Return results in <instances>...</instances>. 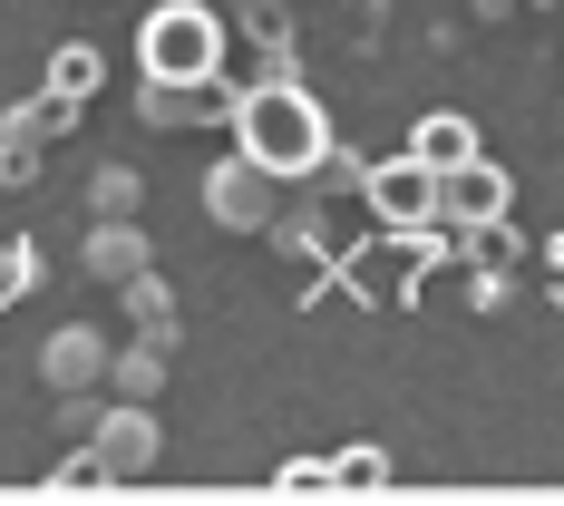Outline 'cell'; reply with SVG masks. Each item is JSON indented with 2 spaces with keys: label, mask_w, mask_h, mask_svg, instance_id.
Segmentation results:
<instances>
[{
  "label": "cell",
  "mask_w": 564,
  "mask_h": 506,
  "mask_svg": "<svg viewBox=\"0 0 564 506\" xmlns=\"http://www.w3.org/2000/svg\"><path fill=\"white\" fill-rule=\"evenodd\" d=\"M234 147L302 185V175L322 166L332 127H322V108H312V88H302V78H253V88L234 98Z\"/></svg>",
  "instance_id": "6da1fadb"
},
{
  "label": "cell",
  "mask_w": 564,
  "mask_h": 506,
  "mask_svg": "<svg viewBox=\"0 0 564 506\" xmlns=\"http://www.w3.org/2000/svg\"><path fill=\"white\" fill-rule=\"evenodd\" d=\"M137 58H147V78H225V20L205 0H156Z\"/></svg>",
  "instance_id": "7a4b0ae2"
},
{
  "label": "cell",
  "mask_w": 564,
  "mask_h": 506,
  "mask_svg": "<svg viewBox=\"0 0 564 506\" xmlns=\"http://www.w3.org/2000/svg\"><path fill=\"white\" fill-rule=\"evenodd\" d=\"M282 185H292V175H273L263 157H243V147H234L225 166L205 175V215H215L225 234H273V225H282Z\"/></svg>",
  "instance_id": "3957f363"
},
{
  "label": "cell",
  "mask_w": 564,
  "mask_h": 506,
  "mask_svg": "<svg viewBox=\"0 0 564 506\" xmlns=\"http://www.w3.org/2000/svg\"><path fill=\"white\" fill-rule=\"evenodd\" d=\"M370 215H380V234H419L429 215H438V166L419 157V147H399L390 166H370Z\"/></svg>",
  "instance_id": "277c9868"
},
{
  "label": "cell",
  "mask_w": 564,
  "mask_h": 506,
  "mask_svg": "<svg viewBox=\"0 0 564 506\" xmlns=\"http://www.w3.org/2000/svg\"><path fill=\"white\" fill-rule=\"evenodd\" d=\"M234 98L243 88H225V78H147V127H166V137H185V127H234Z\"/></svg>",
  "instance_id": "5b68a950"
},
{
  "label": "cell",
  "mask_w": 564,
  "mask_h": 506,
  "mask_svg": "<svg viewBox=\"0 0 564 506\" xmlns=\"http://www.w3.org/2000/svg\"><path fill=\"white\" fill-rule=\"evenodd\" d=\"M507 205H516V185H507V166H487V157H467V166L438 175V215H448V225H467V234L507 225Z\"/></svg>",
  "instance_id": "8992f818"
},
{
  "label": "cell",
  "mask_w": 564,
  "mask_h": 506,
  "mask_svg": "<svg viewBox=\"0 0 564 506\" xmlns=\"http://www.w3.org/2000/svg\"><path fill=\"white\" fill-rule=\"evenodd\" d=\"M108 360H117V341L98 332V322H68V332H50V341H40V380H50L58 399L98 390V380H108Z\"/></svg>",
  "instance_id": "52a82bcc"
},
{
  "label": "cell",
  "mask_w": 564,
  "mask_h": 506,
  "mask_svg": "<svg viewBox=\"0 0 564 506\" xmlns=\"http://www.w3.org/2000/svg\"><path fill=\"white\" fill-rule=\"evenodd\" d=\"M98 449H108L117 477H147L156 457H166V429H156V399H117V409H98V429H88Z\"/></svg>",
  "instance_id": "ba28073f"
},
{
  "label": "cell",
  "mask_w": 564,
  "mask_h": 506,
  "mask_svg": "<svg viewBox=\"0 0 564 506\" xmlns=\"http://www.w3.org/2000/svg\"><path fill=\"white\" fill-rule=\"evenodd\" d=\"M147 225L137 215H88V244H78V263H88V282H127V273H147Z\"/></svg>",
  "instance_id": "9c48e42d"
},
{
  "label": "cell",
  "mask_w": 564,
  "mask_h": 506,
  "mask_svg": "<svg viewBox=\"0 0 564 506\" xmlns=\"http://www.w3.org/2000/svg\"><path fill=\"white\" fill-rule=\"evenodd\" d=\"M117 312H127V332H147V341H166V351H175V282L127 273V282H117Z\"/></svg>",
  "instance_id": "30bf717a"
},
{
  "label": "cell",
  "mask_w": 564,
  "mask_h": 506,
  "mask_svg": "<svg viewBox=\"0 0 564 506\" xmlns=\"http://www.w3.org/2000/svg\"><path fill=\"white\" fill-rule=\"evenodd\" d=\"M108 380H117V399H156V390H166V341L137 332V341L108 360Z\"/></svg>",
  "instance_id": "8fae6325"
},
{
  "label": "cell",
  "mask_w": 564,
  "mask_h": 506,
  "mask_svg": "<svg viewBox=\"0 0 564 506\" xmlns=\"http://www.w3.org/2000/svg\"><path fill=\"white\" fill-rule=\"evenodd\" d=\"M409 147L448 175V166H467V157H477V127H467V117H419V127H409Z\"/></svg>",
  "instance_id": "7c38bea8"
},
{
  "label": "cell",
  "mask_w": 564,
  "mask_h": 506,
  "mask_svg": "<svg viewBox=\"0 0 564 506\" xmlns=\"http://www.w3.org/2000/svg\"><path fill=\"white\" fill-rule=\"evenodd\" d=\"M273 244H282V254H292V263H312V273H322V263H332V215H322V205H302V215L282 205Z\"/></svg>",
  "instance_id": "4fadbf2b"
},
{
  "label": "cell",
  "mask_w": 564,
  "mask_h": 506,
  "mask_svg": "<svg viewBox=\"0 0 564 506\" xmlns=\"http://www.w3.org/2000/svg\"><path fill=\"white\" fill-rule=\"evenodd\" d=\"M108 487H127V477L108 467V449H98V439H88L78 457H58V467H50V497H108Z\"/></svg>",
  "instance_id": "5bb4252c"
},
{
  "label": "cell",
  "mask_w": 564,
  "mask_h": 506,
  "mask_svg": "<svg viewBox=\"0 0 564 506\" xmlns=\"http://www.w3.org/2000/svg\"><path fill=\"white\" fill-rule=\"evenodd\" d=\"M40 147H50V137H40L30 117H0V185H40Z\"/></svg>",
  "instance_id": "9a60e30c"
},
{
  "label": "cell",
  "mask_w": 564,
  "mask_h": 506,
  "mask_svg": "<svg viewBox=\"0 0 564 506\" xmlns=\"http://www.w3.org/2000/svg\"><path fill=\"white\" fill-rule=\"evenodd\" d=\"M147 205V175L137 166H98L88 175V215H137Z\"/></svg>",
  "instance_id": "2e32d148"
},
{
  "label": "cell",
  "mask_w": 564,
  "mask_h": 506,
  "mask_svg": "<svg viewBox=\"0 0 564 506\" xmlns=\"http://www.w3.org/2000/svg\"><path fill=\"white\" fill-rule=\"evenodd\" d=\"M332 477H340V497H380L390 487V449H340Z\"/></svg>",
  "instance_id": "e0dca14e"
},
{
  "label": "cell",
  "mask_w": 564,
  "mask_h": 506,
  "mask_svg": "<svg viewBox=\"0 0 564 506\" xmlns=\"http://www.w3.org/2000/svg\"><path fill=\"white\" fill-rule=\"evenodd\" d=\"M273 497H340L332 457H282V467H273Z\"/></svg>",
  "instance_id": "ac0fdd59"
},
{
  "label": "cell",
  "mask_w": 564,
  "mask_h": 506,
  "mask_svg": "<svg viewBox=\"0 0 564 506\" xmlns=\"http://www.w3.org/2000/svg\"><path fill=\"white\" fill-rule=\"evenodd\" d=\"M98 78H108V58L88 50V40H68V50L50 58V88H68V98H88V88H98Z\"/></svg>",
  "instance_id": "d6986e66"
},
{
  "label": "cell",
  "mask_w": 564,
  "mask_h": 506,
  "mask_svg": "<svg viewBox=\"0 0 564 506\" xmlns=\"http://www.w3.org/2000/svg\"><path fill=\"white\" fill-rule=\"evenodd\" d=\"M10 117H30L40 137H68V127H78V98H68V88H40V98H20Z\"/></svg>",
  "instance_id": "ffe728a7"
},
{
  "label": "cell",
  "mask_w": 564,
  "mask_h": 506,
  "mask_svg": "<svg viewBox=\"0 0 564 506\" xmlns=\"http://www.w3.org/2000/svg\"><path fill=\"white\" fill-rule=\"evenodd\" d=\"M30 282H40V254H30V244H10V234H0V312H10V302H20V292H30Z\"/></svg>",
  "instance_id": "44dd1931"
},
{
  "label": "cell",
  "mask_w": 564,
  "mask_h": 506,
  "mask_svg": "<svg viewBox=\"0 0 564 506\" xmlns=\"http://www.w3.org/2000/svg\"><path fill=\"white\" fill-rule=\"evenodd\" d=\"M302 185H322V195H340V185H350V195H360V185H370V166H360V157H340V147H322V166L302 175Z\"/></svg>",
  "instance_id": "7402d4cb"
},
{
  "label": "cell",
  "mask_w": 564,
  "mask_h": 506,
  "mask_svg": "<svg viewBox=\"0 0 564 506\" xmlns=\"http://www.w3.org/2000/svg\"><path fill=\"white\" fill-rule=\"evenodd\" d=\"M525 254H535V244H525L516 225H487V234H477V263H507V273H516Z\"/></svg>",
  "instance_id": "603a6c76"
},
{
  "label": "cell",
  "mask_w": 564,
  "mask_h": 506,
  "mask_svg": "<svg viewBox=\"0 0 564 506\" xmlns=\"http://www.w3.org/2000/svg\"><path fill=\"white\" fill-rule=\"evenodd\" d=\"M263 78H302V58H292V40H282V20H263Z\"/></svg>",
  "instance_id": "cb8c5ba5"
},
{
  "label": "cell",
  "mask_w": 564,
  "mask_h": 506,
  "mask_svg": "<svg viewBox=\"0 0 564 506\" xmlns=\"http://www.w3.org/2000/svg\"><path fill=\"white\" fill-rule=\"evenodd\" d=\"M225 10H243V20H253V30H263V20H282V10H292V0H225Z\"/></svg>",
  "instance_id": "d4e9b609"
},
{
  "label": "cell",
  "mask_w": 564,
  "mask_h": 506,
  "mask_svg": "<svg viewBox=\"0 0 564 506\" xmlns=\"http://www.w3.org/2000/svg\"><path fill=\"white\" fill-rule=\"evenodd\" d=\"M545 282H555V302H564V234L545 244Z\"/></svg>",
  "instance_id": "484cf974"
},
{
  "label": "cell",
  "mask_w": 564,
  "mask_h": 506,
  "mask_svg": "<svg viewBox=\"0 0 564 506\" xmlns=\"http://www.w3.org/2000/svg\"><path fill=\"white\" fill-rule=\"evenodd\" d=\"M467 10H477V20H507V10H516V0H467Z\"/></svg>",
  "instance_id": "4316f807"
}]
</instances>
